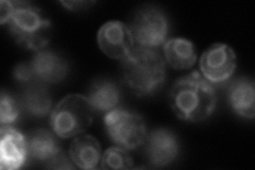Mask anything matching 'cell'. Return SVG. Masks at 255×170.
Listing matches in <instances>:
<instances>
[{"label": "cell", "instance_id": "cell-1", "mask_svg": "<svg viewBox=\"0 0 255 170\" xmlns=\"http://www.w3.org/2000/svg\"><path fill=\"white\" fill-rule=\"evenodd\" d=\"M171 109L180 119L199 123L209 118L216 108L215 88L200 72L179 79L170 91Z\"/></svg>", "mask_w": 255, "mask_h": 170}, {"label": "cell", "instance_id": "cell-2", "mask_svg": "<svg viewBox=\"0 0 255 170\" xmlns=\"http://www.w3.org/2000/svg\"><path fill=\"white\" fill-rule=\"evenodd\" d=\"M125 83L136 96L156 92L166 80V62L152 48L135 46L122 61Z\"/></svg>", "mask_w": 255, "mask_h": 170}, {"label": "cell", "instance_id": "cell-3", "mask_svg": "<svg viewBox=\"0 0 255 170\" xmlns=\"http://www.w3.org/2000/svg\"><path fill=\"white\" fill-rule=\"evenodd\" d=\"M6 23L15 42L26 49L42 50L51 38V21L28 1H13V12Z\"/></svg>", "mask_w": 255, "mask_h": 170}, {"label": "cell", "instance_id": "cell-4", "mask_svg": "<svg viewBox=\"0 0 255 170\" xmlns=\"http://www.w3.org/2000/svg\"><path fill=\"white\" fill-rule=\"evenodd\" d=\"M94 109L87 97L70 94L51 111L50 126L61 139H69L81 134L93 123Z\"/></svg>", "mask_w": 255, "mask_h": 170}, {"label": "cell", "instance_id": "cell-5", "mask_svg": "<svg viewBox=\"0 0 255 170\" xmlns=\"http://www.w3.org/2000/svg\"><path fill=\"white\" fill-rule=\"evenodd\" d=\"M105 126L110 139L119 147L134 150L147 139V128L136 113L114 109L105 116Z\"/></svg>", "mask_w": 255, "mask_h": 170}, {"label": "cell", "instance_id": "cell-6", "mask_svg": "<svg viewBox=\"0 0 255 170\" xmlns=\"http://www.w3.org/2000/svg\"><path fill=\"white\" fill-rule=\"evenodd\" d=\"M137 46L154 48L166 43L168 36V21L162 11L148 6L139 10L130 27Z\"/></svg>", "mask_w": 255, "mask_h": 170}, {"label": "cell", "instance_id": "cell-7", "mask_svg": "<svg viewBox=\"0 0 255 170\" xmlns=\"http://www.w3.org/2000/svg\"><path fill=\"white\" fill-rule=\"evenodd\" d=\"M237 60L232 47L216 43L202 53L200 59L201 75L211 83L229 80L236 69Z\"/></svg>", "mask_w": 255, "mask_h": 170}, {"label": "cell", "instance_id": "cell-8", "mask_svg": "<svg viewBox=\"0 0 255 170\" xmlns=\"http://www.w3.org/2000/svg\"><path fill=\"white\" fill-rule=\"evenodd\" d=\"M97 42L101 51L109 58L122 61L135 47L130 27L118 20H111L101 26Z\"/></svg>", "mask_w": 255, "mask_h": 170}, {"label": "cell", "instance_id": "cell-9", "mask_svg": "<svg viewBox=\"0 0 255 170\" xmlns=\"http://www.w3.org/2000/svg\"><path fill=\"white\" fill-rule=\"evenodd\" d=\"M27 137L15 128L1 126L0 131V168L15 170L26 163L28 158Z\"/></svg>", "mask_w": 255, "mask_h": 170}, {"label": "cell", "instance_id": "cell-10", "mask_svg": "<svg viewBox=\"0 0 255 170\" xmlns=\"http://www.w3.org/2000/svg\"><path fill=\"white\" fill-rule=\"evenodd\" d=\"M146 140V156L149 163L154 167L167 166L179 155L177 136L167 129H156Z\"/></svg>", "mask_w": 255, "mask_h": 170}, {"label": "cell", "instance_id": "cell-11", "mask_svg": "<svg viewBox=\"0 0 255 170\" xmlns=\"http://www.w3.org/2000/svg\"><path fill=\"white\" fill-rule=\"evenodd\" d=\"M30 65L35 79L44 83H58L65 79L68 74L66 60H64L59 53L50 50L36 51Z\"/></svg>", "mask_w": 255, "mask_h": 170}, {"label": "cell", "instance_id": "cell-12", "mask_svg": "<svg viewBox=\"0 0 255 170\" xmlns=\"http://www.w3.org/2000/svg\"><path fill=\"white\" fill-rule=\"evenodd\" d=\"M69 158L79 168L85 170L96 169L102 158L98 140L90 134L77 137L69 147Z\"/></svg>", "mask_w": 255, "mask_h": 170}, {"label": "cell", "instance_id": "cell-13", "mask_svg": "<svg viewBox=\"0 0 255 170\" xmlns=\"http://www.w3.org/2000/svg\"><path fill=\"white\" fill-rule=\"evenodd\" d=\"M254 82L249 78H241L231 84L229 101L231 107L245 118L253 119L255 116Z\"/></svg>", "mask_w": 255, "mask_h": 170}, {"label": "cell", "instance_id": "cell-14", "mask_svg": "<svg viewBox=\"0 0 255 170\" xmlns=\"http://www.w3.org/2000/svg\"><path fill=\"white\" fill-rule=\"evenodd\" d=\"M165 62L174 69H188L197 62V52L190 40L174 37L164 44Z\"/></svg>", "mask_w": 255, "mask_h": 170}, {"label": "cell", "instance_id": "cell-15", "mask_svg": "<svg viewBox=\"0 0 255 170\" xmlns=\"http://www.w3.org/2000/svg\"><path fill=\"white\" fill-rule=\"evenodd\" d=\"M28 155L38 162L48 164L62 153L61 146L55 136L44 129H38L27 136Z\"/></svg>", "mask_w": 255, "mask_h": 170}, {"label": "cell", "instance_id": "cell-16", "mask_svg": "<svg viewBox=\"0 0 255 170\" xmlns=\"http://www.w3.org/2000/svg\"><path fill=\"white\" fill-rule=\"evenodd\" d=\"M121 90L116 83L110 80H97L91 86L89 98L94 110L110 112L116 109L121 101Z\"/></svg>", "mask_w": 255, "mask_h": 170}, {"label": "cell", "instance_id": "cell-17", "mask_svg": "<svg viewBox=\"0 0 255 170\" xmlns=\"http://www.w3.org/2000/svg\"><path fill=\"white\" fill-rule=\"evenodd\" d=\"M21 105L31 116L44 117L51 110L52 99L42 82L34 81L25 85L21 97Z\"/></svg>", "mask_w": 255, "mask_h": 170}, {"label": "cell", "instance_id": "cell-18", "mask_svg": "<svg viewBox=\"0 0 255 170\" xmlns=\"http://www.w3.org/2000/svg\"><path fill=\"white\" fill-rule=\"evenodd\" d=\"M101 169H132L133 159L127 149L122 147H111L102 155L100 162Z\"/></svg>", "mask_w": 255, "mask_h": 170}, {"label": "cell", "instance_id": "cell-19", "mask_svg": "<svg viewBox=\"0 0 255 170\" xmlns=\"http://www.w3.org/2000/svg\"><path fill=\"white\" fill-rule=\"evenodd\" d=\"M20 114V103L4 91L0 98V123L1 126L10 125L17 120Z\"/></svg>", "mask_w": 255, "mask_h": 170}, {"label": "cell", "instance_id": "cell-20", "mask_svg": "<svg viewBox=\"0 0 255 170\" xmlns=\"http://www.w3.org/2000/svg\"><path fill=\"white\" fill-rule=\"evenodd\" d=\"M13 75L15 80L18 81L22 85H28L32 82H34V81H37L35 79L34 72L32 70L30 63L18 64V65L14 68Z\"/></svg>", "mask_w": 255, "mask_h": 170}, {"label": "cell", "instance_id": "cell-21", "mask_svg": "<svg viewBox=\"0 0 255 170\" xmlns=\"http://www.w3.org/2000/svg\"><path fill=\"white\" fill-rule=\"evenodd\" d=\"M71 160H69L65 155L61 153L60 156H58L55 159H53L51 162L48 163L47 167L48 168H53V169H73L74 165L71 164L73 162H70Z\"/></svg>", "mask_w": 255, "mask_h": 170}, {"label": "cell", "instance_id": "cell-22", "mask_svg": "<svg viewBox=\"0 0 255 170\" xmlns=\"http://www.w3.org/2000/svg\"><path fill=\"white\" fill-rule=\"evenodd\" d=\"M13 12V1L10 0H2L0 2V22L1 25L7 22Z\"/></svg>", "mask_w": 255, "mask_h": 170}, {"label": "cell", "instance_id": "cell-23", "mask_svg": "<svg viewBox=\"0 0 255 170\" xmlns=\"http://www.w3.org/2000/svg\"><path fill=\"white\" fill-rule=\"evenodd\" d=\"M62 4L65 5L67 9L69 10H80V9H84V6L92 4V2H87V1H62Z\"/></svg>", "mask_w": 255, "mask_h": 170}]
</instances>
